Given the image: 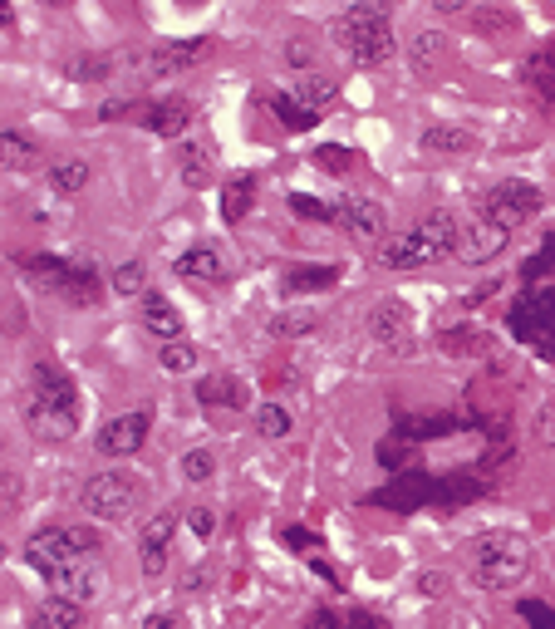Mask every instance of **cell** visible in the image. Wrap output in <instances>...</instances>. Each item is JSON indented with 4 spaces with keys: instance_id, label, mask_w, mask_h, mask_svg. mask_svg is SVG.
<instances>
[{
    "instance_id": "1",
    "label": "cell",
    "mask_w": 555,
    "mask_h": 629,
    "mask_svg": "<svg viewBox=\"0 0 555 629\" xmlns=\"http://www.w3.org/2000/svg\"><path fill=\"white\" fill-rule=\"evenodd\" d=\"M487 492V477L482 472H443V477H428V472H398L389 487L369 492L364 507H389V512H418V507H443L457 512L467 502H477Z\"/></svg>"
},
{
    "instance_id": "2",
    "label": "cell",
    "mask_w": 555,
    "mask_h": 629,
    "mask_svg": "<svg viewBox=\"0 0 555 629\" xmlns=\"http://www.w3.org/2000/svg\"><path fill=\"white\" fill-rule=\"evenodd\" d=\"M25 423H30L40 438H50V443L74 438V428H79V389H74V379H69L59 364H50V359H40V364L30 369Z\"/></svg>"
},
{
    "instance_id": "3",
    "label": "cell",
    "mask_w": 555,
    "mask_h": 629,
    "mask_svg": "<svg viewBox=\"0 0 555 629\" xmlns=\"http://www.w3.org/2000/svg\"><path fill=\"white\" fill-rule=\"evenodd\" d=\"M334 45L354 59V64H364V69L389 64L393 50H398V45H393L389 5H379V0H369V5H349V10L339 15V25H334Z\"/></svg>"
},
{
    "instance_id": "4",
    "label": "cell",
    "mask_w": 555,
    "mask_h": 629,
    "mask_svg": "<svg viewBox=\"0 0 555 629\" xmlns=\"http://www.w3.org/2000/svg\"><path fill=\"white\" fill-rule=\"evenodd\" d=\"M531 575V541L521 531H482L472 541V580L482 590H511Z\"/></svg>"
},
{
    "instance_id": "5",
    "label": "cell",
    "mask_w": 555,
    "mask_h": 629,
    "mask_svg": "<svg viewBox=\"0 0 555 629\" xmlns=\"http://www.w3.org/2000/svg\"><path fill=\"white\" fill-rule=\"evenodd\" d=\"M511 335L536 349L541 359H555V286H526L516 295V305L506 310Z\"/></svg>"
},
{
    "instance_id": "6",
    "label": "cell",
    "mask_w": 555,
    "mask_h": 629,
    "mask_svg": "<svg viewBox=\"0 0 555 629\" xmlns=\"http://www.w3.org/2000/svg\"><path fill=\"white\" fill-rule=\"evenodd\" d=\"M541 202H546V197H541L536 182L506 177V182H497V187L482 197V222H492V227H501V231H516L541 212Z\"/></svg>"
},
{
    "instance_id": "7",
    "label": "cell",
    "mask_w": 555,
    "mask_h": 629,
    "mask_svg": "<svg viewBox=\"0 0 555 629\" xmlns=\"http://www.w3.org/2000/svg\"><path fill=\"white\" fill-rule=\"evenodd\" d=\"M138 502H143V482L128 472H99L84 487V512L99 521H128L138 512Z\"/></svg>"
},
{
    "instance_id": "8",
    "label": "cell",
    "mask_w": 555,
    "mask_h": 629,
    "mask_svg": "<svg viewBox=\"0 0 555 629\" xmlns=\"http://www.w3.org/2000/svg\"><path fill=\"white\" fill-rule=\"evenodd\" d=\"M20 266H25L35 281L59 290L64 300H74V305H94V300H99V281H94V271H84V266H69V261H59V256H20Z\"/></svg>"
},
{
    "instance_id": "9",
    "label": "cell",
    "mask_w": 555,
    "mask_h": 629,
    "mask_svg": "<svg viewBox=\"0 0 555 629\" xmlns=\"http://www.w3.org/2000/svg\"><path fill=\"white\" fill-rule=\"evenodd\" d=\"M25 561H30V571H40L50 585H55L64 571H74L79 561H89L79 546H74V536H69V526H50V531H35L30 536V546H25Z\"/></svg>"
},
{
    "instance_id": "10",
    "label": "cell",
    "mask_w": 555,
    "mask_h": 629,
    "mask_svg": "<svg viewBox=\"0 0 555 629\" xmlns=\"http://www.w3.org/2000/svg\"><path fill=\"white\" fill-rule=\"evenodd\" d=\"M207 55H212V40H207V35H192V40H167V45L148 50V55H133V69H138L143 79H167V74L197 69Z\"/></svg>"
},
{
    "instance_id": "11",
    "label": "cell",
    "mask_w": 555,
    "mask_h": 629,
    "mask_svg": "<svg viewBox=\"0 0 555 629\" xmlns=\"http://www.w3.org/2000/svg\"><path fill=\"white\" fill-rule=\"evenodd\" d=\"M148 428H153V413L148 408H133V413H118L99 428V453L104 458H128L148 443Z\"/></svg>"
},
{
    "instance_id": "12",
    "label": "cell",
    "mask_w": 555,
    "mask_h": 629,
    "mask_svg": "<svg viewBox=\"0 0 555 629\" xmlns=\"http://www.w3.org/2000/svg\"><path fill=\"white\" fill-rule=\"evenodd\" d=\"M379 261H384L389 271H418V266L443 261V251L413 227V231H403V236H384V241H379Z\"/></svg>"
},
{
    "instance_id": "13",
    "label": "cell",
    "mask_w": 555,
    "mask_h": 629,
    "mask_svg": "<svg viewBox=\"0 0 555 629\" xmlns=\"http://www.w3.org/2000/svg\"><path fill=\"white\" fill-rule=\"evenodd\" d=\"M506 241H511V231H501V227H492V222H472V227H462V241H457V261L462 266H487V261H497L501 251H506Z\"/></svg>"
},
{
    "instance_id": "14",
    "label": "cell",
    "mask_w": 555,
    "mask_h": 629,
    "mask_svg": "<svg viewBox=\"0 0 555 629\" xmlns=\"http://www.w3.org/2000/svg\"><path fill=\"white\" fill-rule=\"evenodd\" d=\"M172 536H177V512H158L148 526H143V536H138V566H143V575H163L167 571Z\"/></svg>"
},
{
    "instance_id": "15",
    "label": "cell",
    "mask_w": 555,
    "mask_h": 629,
    "mask_svg": "<svg viewBox=\"0 0 555 629\" xmlns=\"http://www.w3.org/2000/svg\"><path fill=\"white\" fill-rule=\"evenodd\" d=\"M334 227H344L354 241H384L389 217H384L379 202H369V197H349V202L339 207V222H334Z\"/></svg>"
},
{
    "instance_id": "16",
    "label": "cell",
    "mask_w": 555,
    "mask_h": 629,
    "mask_svg": "<svg viewBox=\"0 0 555 629\" xmlns=\"http://www.w3.org/2000/svg\"><path fill=\"white\" fill-rule=\"evenodd\" d=\"M462 428H472L467 413H403L393 433L408 438V443H418V438H452V433H462Z\"/></svg>"
},
{
    "instance_id": "17",
    "label": "cell",
    "mask_w": 555,
    "mask_h": 629,
    "mask_svg": "<svg viewBox=\"0 0 555 629\" xmlns=\"http://www.w3.org/2000/svg\"><path fill=\"white\" fill-rule=\"evenodd\" d=\"M408 325H413V310H408L403 300H379V305L369 310V335L379 344H389V349H403V344H408Z\"/></svg>"
},
{
    "instance_id": "18",
    "label": "cell",
    "mask_w": 555,
    "mask_h": 629,
    "mask_svg": "<svg viewBox=\"0 0 555 629\" xmlns=\"http://www.w3.org/2000/svg\"><path fill=\"white\" fill-rule=\"evenodd\" d=\"M138 123L158 138H182L192 128V104L187 99H167V104H138Z\"/></svg>"
},
{
    "instance_id": "19",
    "label": "cell",
    "mask_w": 555,
    "mask_h": 629,
    "mask_svg": "<svg viewBox=\"0 0 555 629\" xmlns=\"http://www.w3.org/2000/svg\"><path fill=\"white\" fill-rule=\"evenodd\" d=\"M138 320H143V330L148 335H158V340H182V315H177V305L167 300V295H143V310H138Z\"/></svg>"
},
{
    "instance_id": "20",
    "label": "cell",
    "mask_w": 555,
    "mask_h": 629,
    "mask_svg": "<svg viewBox=\"0 0 555 629\" xmlns=\"http://www.w3.org/2000/svg\"><path fill=\"white\" fill-rule=\"evenodd\" d=\"M418 143H423V153H433V158H462V153H477V133H472V128H457V123H438V128H428Z\"/></svg>"
},
{
    "instance_id": "21",
    "label": "cell",
    "mask_w": 555,
    "mask_h": 629,
    "mask_svg": "<svg viewBox=\"0 0 555 629\" xmlns=\"http://www.w3.org/2000/svg\"><path fill=\"white\" fill-rule=\"evenodd\" d=\"M447 55V35L443 30H418L413 40H408V69L418 74V79H433L438 74V64Z\"/></svg>"
},
{
    "instance_id": "22",
    "label": "cell",
    "mask_w": 555,
    "mask_h": 629,
    "mask_svg": "<svg viewBox=\"0 0 555 629\" xmlns=\"http://www.w3.org/2000/svg\"><path fill=\"white\" fill-rule=\"evenodd\" d=\"M50 590L64 595V600H74V605H89V600H99V590H104V571H99V566H89V561H79L74 571L59 575Z\"/></svg>"
},
{
    "instance_id": "23",
    "label": "cell",
    "mask_w": 555,
    "mask_h": 629,
    "mask_svg": "<svg viewBox=\"0 0 555 629\" xmlns=\"http://www.w3.org/2000/svg\"><path fill=\"white\" fill-rule=\"evenodd\" d=\"M438 349L457 354V359H487L492 354V335L477 330V325H452V330H438Z\"/></svg>"
},
{
    "instance_id": "24",
    "label": "cell",
    "mask_w": 555,
    "mask_h": 629,
    "mask_svg": "<svg viewBox=\"0 0 555 629\" xmlns=\"http://www.w3.org/2000/svg\"><path fill=\"white\" fill-rule=\"evenodd\" d=\"M30 629H84V605L64 600V595H50L35 615H30Z\"/></svg>"
},
{
    "instance_id": "25",
    "label": "cell",
    "mask_w": 555,
    "mask_h": 629,
    "mask_svg": "<svg viewBox=\"0 0 555 629\" xmlns=\"http://www.w3.org/2000/svg\"><path fill=\"white\" fill-rule=\"evenodd\" d=\"M521 79H526V89H531L541 104H555V50H536V55L521 64Z\"/></svg>"
},
{
    "instance_id": "26",
    "label": "cell",
    "mask_w": 555,
    "mask_h": 629,
    "mask_svg": "<svg viewBox=\"0 0 555 629\" xmlns=\"http://www.w3.org/2000/svg\"><path fill=\"white\" fill-rule=\"evenodd\" d=\"M182 281H222V256L212 251V246H192V251H182L177 256V266H172Z\"/></svg>"
},
{
    "instance_id": "27",
    "label": "cell",
    "mask_w": 555,
    "mask_h": 629,
    "mask_svg": "<svg viewBox=\"0 0 555 629\" xmlns=\"http://www.w3.org/2000/svg\"><path fill=\"white\" fill-rule=\"evenodd\" d=\"M334 281H339V266H290V271H285V295L330 290Z\"/></svg>"
},
{
    "instance_id": "28",
    "label": "cell",
    "mask_w": 555,
    "mask_h": 629,
    "mask_svg": "<svg viewBox=\"0 0 555 629\" xmlns=\"http://www.w3.org/2000/svg\"><path fill=\"white\" fill-rule=\"evenodd\" d=\"M290 94L305 104V109H315V114H325V104H330L334 94H339V84H334L330 74H300L295 84H290Z\"/></svg>"
},
{
    "instance_id": "29",
    "label": "cell",
    "mask_w": 555,
    "mask_h": 629,
    "mask_svg": "<svg viewBox=\"0 0 555 629\" xmlns=\"http://www.w3.org/2000/svg\"><path fill=\"white\" fill-rule=\"evenodd\" d=\"M418 231H423V236H428L443 256H452V251H457V241H462V222H457L452 212H428V217L418 222Z\"/></svg>"
},
{
    "instance_id": "30",
    "label": "cell",
    "mask_w": 555,
    "mask_h": 629,
    "mask_svg": "<svg viewBox=\"0 0 555 629\" xmlns=\"http://www.w3.org/2000/svg\"><path fill=\"white\" fill-rule=\"evenodd\" d=\"M50 187H55L59 197L84 192V187H89V163H84V158H59V163H50Z\"/></svg>"
},
{
    "instance_id": "31",
    "label": "cell",
    "mask_w": 555,
    "mask_h": 629,
    "mask_svg": "<svg viewBox=\"0 0 555 629\" xmlns=\"http://www.w3.org/2000/svg\"><path fill=\"white\" fill-rule=\"evenodd\" d=\"M197 399L207 403V408H246V389L236 379H202Z\"/></svg>"
},
{
    "instance_id": "32",
    "label": "cell",
    "mask_w": 555,
    "mask_h": 629,
    "mask_svg": "<svg viewBox=\"0 0 555 629\" xmlns=\"http://www.w3.org/2000/svg\"><path fill=\"white\" fill-rule=\"evenodd\" d=\"M251 202H256V177H231L222 192V217L226 222H241L251 212Z\"/></svg>"
},
{
    "instance_id": "33",
    "label": "cell",
    "mask_w": 555,
    "mask_h": 629,
    "mask_svg": "<svg viewBox=\"0 0 555 629\" xmlns=\"http://www.w3.org/2000/svg\"><path fill=\"white\" fill-rule=\"evenodd\" d=\"M271 114H276L290 133H305V128H315V123H320V114H315V109H305L295 94H276V99H271Z\"/></svg>"
},
{
    "instance_id": "34",
    "label": "cell",
    "mask_w": 555,
    "mask_h": 629,
    "mask_svg": "<svg viewBox=\"0 0 555 629\" xmlns=\"http://www.w3.org/2000/svg\"><path fill=\"white\" fill-rule=\"evenodd\" d=\"M158 364H163L167 374H192V369L202 364V349L192 340H167L163 349H158Z\"/></svg>"
},
{
    "instance_id": "35",
    "label": "cell",
    "mask_w": 555,
    "mask_h": 629,
    "mask_svg": "<svg viewBox=\"0 0 555 629\" xmlns=\"http://www.w3.org/2000/svg\"><path fill=\"white\" fill-rule=\"evenodd\" d=\"M0 158H5V168L25 172L35 168V158H40V148L25 138V133H15V128H5V138H0Z\"/></svg>"
},
{
    "instance_id": "36",
    "label": "cell",
    "mask_w": 555,
    "mask_h": 629,
    "mask_svg": "<svg viewBox=\"0 0 555 629\" xmlns=\"http://www.w3.org/2000/svg\"><path fill=\"white\" fill-rule=\"evenodd\" d=\"M207 177H212V148L207 143H187L182 148V182L187 187H207Z\"/></svg>"
},
{
    "instance_id": "37",
    "label": "cell",
    "mask_w": 555,
    "mask_h": 629,
    "mask_svg": "<svg viewBox=\"0 0 555 629\" xmlns=\"http://www.w3.org/2000/svg\"><path fill=\"white\" fill-rule=\"evenodd\" d=\"M256 433L261 438H285L290 433V408L285 403H261L256 408Z\"/></svg>"
},
{
    "instance_id": "38",
    "label": "cell",
    "mask_w": 555,
    "mask_h": 629,
    "mask_svg": "<svg viewBox=\"0 0 555 629\" xmlns=\"http://www.w3.org/2000/svg\"><path fill=\"white\" fill-rule=\"evenodd\" d=\"M310 330H320V315H310V310H290V315L271 320V335H280V340H295V335H310Z\"/></svg>"
},
{
    "instance_id": "39",
    "label": "cell",
    "mask_w": 555,
    "mask_h": 629,
    "mask_svg": "<svg viewBox=\"0 0 555 629\" xmlns=\"http://www.w3.org/2000/svg\"><path fill=\"white\" fill-rule=\"evenodd\" d=\"M472 25L482 30V35H511L521 20L511 15V10H497V5H482V10H472Z\"/></svg>"
},
{
    "instance_id": "40",
    "label": "cell",
    "mask_w": 555,
    "mask_h": 629,
    "mask_svg": "<svg viewBox=\"0 0 555 629\" xmlns=\"http://www.w3.org/2000/svg\"><path fill=\"white\" fill-rule=\"evenodd\" d=\"M113 290H118V295H143V290H148L143 261H123V266L113 271Z\"/></svg>"
},
{
    "instance_id": "41",
    "label": "cell",
    "mask_w": 555,
    "mask_h": 629,
    "mask_svg": "<svg viewBox=\"0 0 555 629\" xmlns=\"http://www.w3.org/2000/svg\"><path fill=\"white\" fill-rule=\"evenodd\" d=\"M310 158H315V168L320 172H349L354 168V153H349L344 143H325V148H315Z\"/></svg>"
},
{
    "instance_id": "42",
    "label": "cell",
    "mask_w": 555,
    "mask_h": 629,
    "mask_svg": "<svg viewBox=\"0 0 555 629\" xmlns=\"http://www.w3.org/2000/svg\"><path fill=\"white\" fill-rule=\"evenodd\" d=\"M212 472H217V458H212L207 448L182 453V477H187V482H212Z\"/></svg>"
},
{
    "instance_id": "43",
    "label": "cell",
    "mask_w": 555,
    "mask_h": 629,
    "mask_svg": "<svg viewBox=\"0 0 555 629\" xmlns=\"http://www.w3.org/2000/svg\"><path fill=\"white\" fill-rule=\"evenodd\" d=\"M521 276H526L531 286H536L541 276H555V231L546 236V246H541V251H536V256L526 261V271H521Z\"/></svg>"
},
{
    "instance_id": "44",
    "label": "cell",
    "mask_w": 555,
    "mask_h": 629,
    "mask_svg": "<svg viewBox=\"0 0 555 629\" xmlns=\"http://www.w3.org/2000/svg\"><path fill=\"white\" fill-rule=\"evenodd\" d=\"M408 458H413V443H408V438H398V433H393V438H384V443H379V462H384V467H393V472H403V467H408Z\"/></svg>"
},
{
    "instance_id": "45",
    "label": "cell",
    "mask_w": 555,
    "mask_h": 629,
    "mask_svg": "<svg viewBox=\"0 0 555 629\" xmlns=\"http://www.w3.org/2000/svg\"><path fill=\"white\" fill-rule=\"evenodd\" d=\"M290 207H295L300 217H310V222H339V207L315 202V197H305V192H295V197H290Z\"/></svg>"
},
{
    "instance_id": "46",
    "label": "cell",
    "mask_w": 555,
    "mask_h": 629,
    "mask_svg": "<svg viewBox=\"0 0 555 629\" xmlns=\"http://www.w3.org/2000/svg\"><path fill=\"white\" fill-rule=\"evenodd\" d=\"M516 615H521L531 629H555V610L546 605V600H521V605H516Z\"/></svg>"
},
{
    "instance_id": "47",
    "label": "cell",
    "mask_w": 555,
    "mask_h": 629,
    "mask_svg": "<svg viewBox=\"0 0 555 629\" xmlns=\"http://www.w3.org/2000/svg\"><path fill=\"white\" fill-rule=\"evenodd\" d=\"M109 74V59L104 55H84L69 64V79H79V84H89V79H104Z\"/></svg>"
},
{
    "instance_id": "48",
    "label": "cell",
    "mask_w": 555,
    "mask_h": 629,
    "mask_svg": "<svg viewBox=\"0 0 555 629\" xmlns=\"http://www.w3.org/2000/svg\"><path fill=\"white\" fill-rule=\"evenodd\" d=\"M187 526H192L197 541H207V536L217 531V512H212V507H192V512H187Z\"/></svg>"
},
{
    "instance_id": "49",
    "label": "cell",
    "mask_w": 555,
    "mask_h": 629,
    "mask_svg": "<svg viewBox=\"0 0 555 629\" xmlns=\"http://www.w3.org/2000/svg\"><path fill=\"white\" fill-rule=\"evenodd\" d=\"M69 536H74V546H79L84 556H94V551H99V531H89V526H69Z\"/></svg>"
},
{
    "instance_id": "50",
    "label": "cell",
    "mask_w": 555,
    "mask_h": 629,
    "mask_svg": "<svg viewBox=\"0 0 555 629\" xmlns=\"http://www.w3.org/2000/svg\"><path fill=\"white\" fill-rule=\"evenodd\" d=\"M418 590H423V595H447V575L423 571V575H418Z\"/></svg>"
},
{
    "instance_id": "51",
    "label": "cell",
    "mask_w": 555,
    "mask_h": 629,
    "mask_svg": "<svg viewBox=\"0 0 555 629\" xmlns=\"http://www.w3.org/2000/svg\"><path fill=\"white\" fill-rule=\"evenodd\" d=\"M305 629H344V620H339L334 610H315V615L305 620Z\"/></svg>"
},
{
    "instance_id": "52",
    "label": "cell",
    "mask_w": 555,
    "mask_h": 629,
    "mask_svg": "<svg viewBox=\"0 0 555 629\" xmlns=\"http://www.w3.org/2000/svg\"><path fill=\"white\" fill-rule=\"evenodd\" d=\"M280 536H285V541H295V546H320V541H315V536H310L305 526H285Z\"/></svg>"
},
{
    "instance_id": "53",
    "label": "cell",
    "mask_w": 555,
    "mask_h": 629,
    "mask_svg": "<svg viewBox=\"0 0 555 629\" xmlns=\"http://www.w3.org/2000/svg\"><path fill=\"white\" fill-rule=\"evenodd\" d=\"M354 629H389V620H384V615H369V610H359V615H354Z\"/></svg>"
},
{
    "instance_id": "54",
    "label": "cell",
    "mask_w": 555,
    "mask_h": 629,
    "mask_svg": "<svg viewBox=\"0 0 555 629\" xmlns=\"http://www.w3.org/2000/svg\"><path fill=\"white\" fill-rule=\"evenodd\" d=\"M148 629H177V615H172V610H158V615H148Z\"/></svg>"
},
{
    "instance_id": "55",
    "label": "cell",
    "mask_w": 555,
    "mask_h": 629,
    "mask_svg": "<svg viewBox=\"0 0 555 629\" xmlns=\"http://www.w3.org/2000/svg\"><path fill=\"white\" fill-rule=\"evenodd\" d=\"M310 571H315V575H325V580H330V585H339V571H334L330 561H320V556H315V561H310Z\"/></svg>"
},
{
    "instance_id": "56",
    "label": "cell",
    "mask_w": 555,
    "mask_h": 629,
    "mask_svg": "<svg viewBox=\"0 0 555 629\" xmlns=\"http://www.w3.org/2000/svg\"><path fill=\"white\" fill-rule=\"evenodd\" d=\"M433 10H438V15H457V10H462V0H433Z\"/></svg>"
},
{
    "instance_id": "57",
    "label": "cell",
    "mask_w": 555,
    "mask_h": 629,
    "mask_svg": "<svg viewBox=\"0 0 555 629\" xmlns=\"http://www.w3.org/2000/svg\"><path fill=\"white\" fill-rule=\"evenodd\" d=\"M290 64H310V45H290Z\"/></svg>"
}]
</instances>
